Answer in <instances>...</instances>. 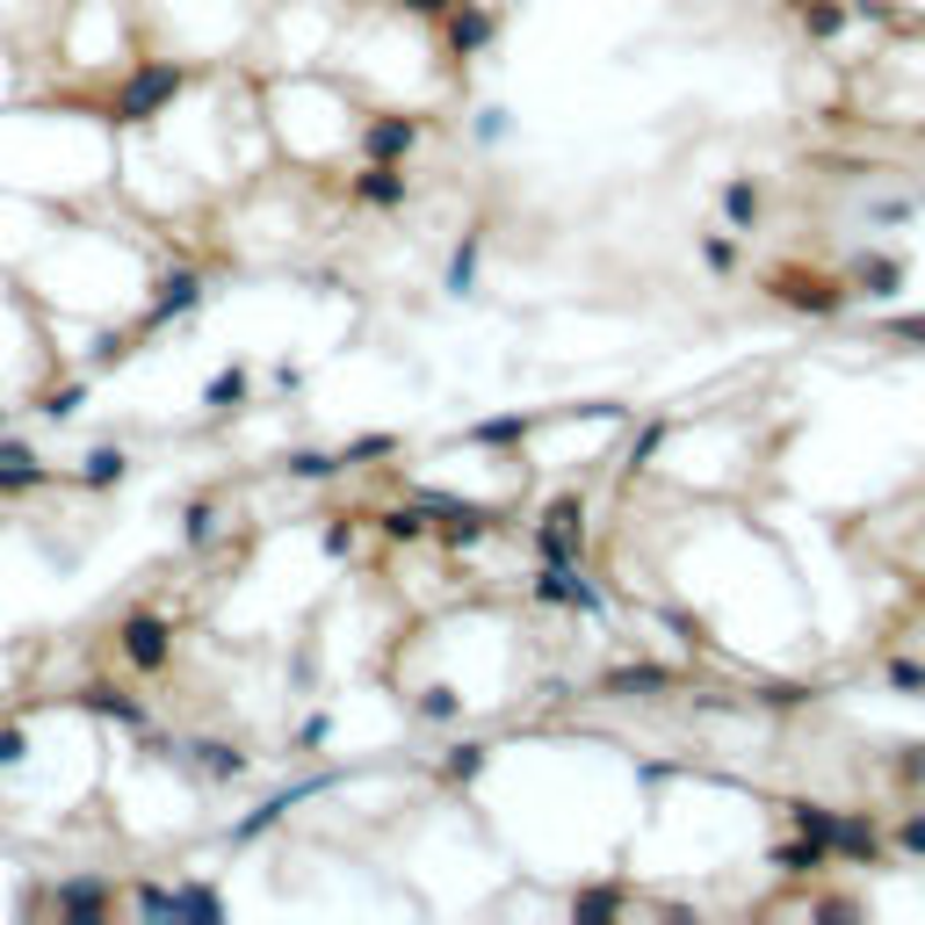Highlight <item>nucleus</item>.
<instances>
[{"mask_svg":"<svg viewBox=\"0 0 925 925\" xmlns=\"http://www.w3.org/2000/svg\"><path fill=\"white\" fill-rule=\"evenodd\" d=\"M174 88H181V72H167V66H159V72H145L138 88L123 94V116H145V109H153L159 94H174Z\"/></svg>","mask_w":925,"mask_h":925,"instance_id":"obj_1","label":"nucleus"},{"mask_svg":"<svg viewBox=\"0 0 925 925\" xmlns=\"http://www.w3.org/2000/svg\"><path fill=\"white\" fill-rule=\"evenodd\" d=\"M123 636H131V658H138V665H159V658H167V629H159V622H145V614H138L131 629H123Z\"/></svg>","mask_w":925,"mask_h":925,"instance_id":"obj_2","label":"nucleus"},{"mask_svg":"<svg viewBox=\"0 0 925 925\" xmlns=\"http://www.w3.org/2000/svg\"><path fill=\"white\" fill-rule=\"evenodd\" d=\"M30 477H36V455L8 441V449H0V485H30Z\"/></svg>","mask_w":925,"mask_h":925,"instance_id":"obj_3","label":"nucleus"},{"mask_svg":"<svg viewBox=\"0 0 925 925\" xmlns=\"http://www.w3.org/2000/svg\"><path fill=\"white\" fill-rule=\"evenodd\" d=\"M413 138H419L413 123H376V131H369V145H376V153H405Z\"/></svg>","mask_w":925,"mask_h":925,"instance_id":"obj_4","label":"nucleus"},{"mask_svg":"<svg viewBox=\"0 0 925 925\" xmlns=\"http://www.w3.org/2000/svg\"><path fill=\"white\" fill-rule=\"evenodd\" d=\"M362 195H369V203H398V195H405V181H398V174H384V167H376V174L362 181Z\"/></svg>","mask_w":925,"mask_h":925,"instance_id":"obj_5","label":"nucleus"},{"mask_svg":"<svg viewBox=\"0 0 925 925\" xmlns=\"http://www.w3.org/2000/svg\"><path fill=\"white\" fill-rule=\"evenodd\" d=\"M189 304H195V275H174V282H167V297H159V318H167V312H189Z\"/></svg>","mask_w":925,"mask_h":925,"instance_id":"obj_6","label":"nucleus"},{"mask_svg":"<svg viewBox=\"0 0 925 925\" xmlns=\"http://www.w3.org/2000/svg\"><path fill=\"white\" fill-rule=\"evenodd\" d=\"M246 398V376L239 369H232V376H217V384H210V405H239Z\"/></svg>","mask_w":925,"mask_h":925,"instance_id":"obj_7","label":"nucleus"},{"mask_svg":"<svg viewBox=\"0 0 925 925\" xmlns=\"http://www.w3.org/2000/svg\"><path fill=\"white\" fill-rule=\"evenodd\" d=\"M471 275H477V253H471V246H463V253H455V268H449V290H455V297L471 290Z\"/></svg>","mask_w":925,"mask_h":925,"instance_id":"obj_8","label":"nucleus"},{"mask_svg":"<svg viewBox=\"0 0 925 925\" xmlns=\"http://www.w3.org/2000/svg\"><path fill=\"white\" fill-rule=\"evenodd\" d=\"M88 477H94V485H109V477H123V455H116V449H102V455H94V463H88Z\"/></svg>","mask_w":925,"mask_h":925,"instance_id":"obj_9","label":"nucleus"}]
</instances>
